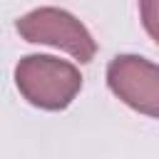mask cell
<instances>
[{"label": "cell", "mask_w": 159, "mask_h": 159, "mask_svg": "<svg viewBox=\"0 0 159 159\" xmlns=\"http://www.w3.org/2000/svg\"><path fill=\"white\" fill-rule=\"evenodd\" d=\"M15 82L25 99L42 109L67 107L82 87V77L75 65L47 55H30L20 60L15 70Z\"/></svg>", "instance_id": "6da1fadb"}, {"label": "cell", "mask_w": 159, "mask_h": 159, "mask_svg": "<svg viewBox=\"0 0 159 159\" xmlns=\"http://www.w3.org/2000/svg\"><path fill=\"white\" fill-rule=\"evenodd\" d=\"M17 32L30 42L55 45L70 52L72 57H77L80 62H89L97 50L87 27L77 17L57 7H40L27 12L25 17L17 20Z\"/></svg>", "instance_id": "7a4b0ae2"}, {"label": "cell", "mask_w": 159, "mask_h": 159, "mask_svg": "<svg viewBox=\"0 0 159 159\" xmlns=\"http://www.w3.org/2000/svg\"><path fill=\"white\" fill-rule=\"evenodd\" d=\"M107 82L112 92L149 117L159 119V67L137 55L114 57L107 67Z\"/></svg>", "instance_id": "3957f363"}, {"label": "cell", "mask_w": 159, "mask_h": 159, "mask_svg": "<svg viewBox=\"0 0 159 159\" xmlns=\"http://www.w3.org/2000/svg\"><path fill=\"white\" fill-rule=\"evenodd\" d=\"M139 7L147 32L159 42V0H139Z\"/></svg>", "instance_id": "277c9868"}]
</instances>
